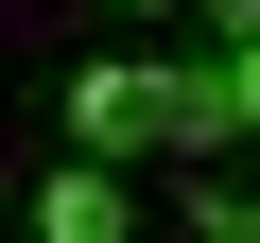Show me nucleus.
<instances>
[{"label":"nucleus","instance_id":"nucleus-7","mask_svg":"<svg viewBox=\"0 0 260 243\" xmlns=\"http://www.w3.org/2000/svg\"><path fill=\"white\" fill-rule=\"evenodd\" d=\"M121 18H174V0H121Z\"/></svg>","mask_w":260,"mask_h":243},{"label":"nucleus","instance_id":"nucleus-5","mask_svg":"<svg viewBox=\"0 0 260 243\" xmlns=\"http://www.w3.org/2000/svg\"><path fill=\"white\" fill-rule=\"evenodd\" d=\"M225 139H260V35L225 52Z\"/></svg>","mask_w":260,"mask_h":243},{"label":"nucleus","instance_id":"nucleus-2","mask_svg":"<svg viewBox=\"0 0 260 243\" xmlns=\"http://www.w3.org/2000/svg\"><path fill=\"white\" fill-rule=\"evenodd\" d=\"M35 226H52V243H121V226H139L121 157H52V174H35Z\"/></svg>","mask_w":260,"mask_h":243},{"label":"nucleus","instance_id":"nucleus-4","mask_svg":"<svg viewBox=\"0 0 260 243\" xmlns=\"http://www.w3.org/2000/svg\"><path fill=\"white\" fill-rule=\"evenodd\" d=\"M174 208H191L208 243H260V174H243V139H225V157H174Z\"/></svg>","mask_w":260,"mask_h":243},{"label":"nucleus","instance_id":"nucleus-3","mask_svg":"<svg viewBox=\"0 0 260 243\" xmlns=\"http://www.w3.org/2000/svg\"><path fill=\"white\" fill-rule=\"evenodd\" d=\"M156 157H225V52H156Z\"/></svg>","mask_w":260,"mask_h":243},{"label":"nucleus","instance_id":"nucleus-1","mask_svg":"<svg viewBox=\"0 0 260 243\" xmlns=\"http://www.w3.org/2000/svg\"><path fill=\"white\" fill-rule=\"evenodd\" d=\"M70 157H156V52H104V70H70Z\"/></svg>","mask_w":260,"mask_h":243},{"label":"nucleus","instance_id":"nucleus-6","mask_svg":"<svg viewBox=\"0 0 260 243\" xmlns=\"http://www.w3.org/2000/svg\"><path fill=\"white\" fill-rule=\"evenodd\" d=\"M191 18H208V52H243V35H260V0H191Z\"/></svg>","mask_w":260,"mask_h":243}]
</instances>
